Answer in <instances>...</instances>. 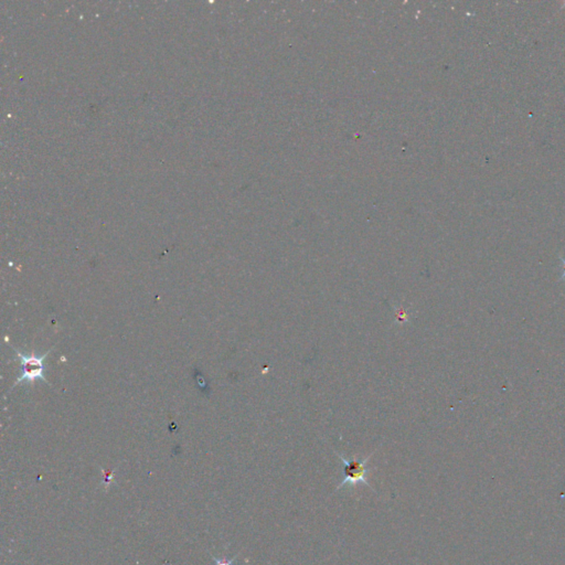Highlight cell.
<instances>
[{"label": "cell", "instance_id": "cell-1", "mask_svg": "<svg viewBox=\"0 0 565 565\" xmlns=\"http://www.w3.org/2000/svg\"><path fill=\"white\" fill-rule=\"evenodd\" d=\"M14 352L17 353L18 358L21 361V374L19 375V378L15 380L13 386H15L19 383H21V382H29L30 384H32L34 381L36 380H42L44 382L48 383V381H46L45 376H44V360L46 358V355H48L51 351V349L49 350L48 352H45L44 354H41L38 355L35 353H31V354H22L21 352H19L17 349H14Z\"/></svg>", "mask_w": 565, "mask_h": 565}, {"label": "cell", "instance_id": "cell-2", "mask_svg": "<svg viewBox=\"0 0 565 565\" xmlns=\"http://www.w3.org/2000/svg\"><path fill=\"white\" fill-rule=\"evenodd\" d=\"M337 456L341 459V462L344 465V468H343V474H344V479L340 483L336 490H339L343 488L344 486H357L358 484L362 483L363 485L368 486L369 488L372 489L371 487V485L369 484V481L367 479V476L370 472V469L367 467V464L369 462V459L372 456V454L369 455L368 457H365L363 459H357V458H352V459H347L344 458L342 455H340L337 453Z\"/></svg>", "mask_w": 565, "mask_h": 565}, {"label": "cell", "instance_id": "cell-3", "mask_svg": "<svg viewBox=\"0 0 565 565\" xmlns=\"http://www.w3.org/2000/svg\"><path fill=\"white\" fill-rule=\"evenodd\" d=\"M218 565H232V561H218Z\"/></svg>", "mask_w": 565, "mask_h": 565}, {"label": "cell", "instance_id": "cell-4", "mask_svg": "<svg viewBox=\"0 0 565 565\" xmlns=\"http://www.w3.org/2000/svg\"><path fill=\"white\" fill-rule=\"evenodd\" d=\"M563 262V268H564V276H565V260L562 261Z\"/></svg>", "mask_w": 565, "mask_h": 565}]
</instances>
